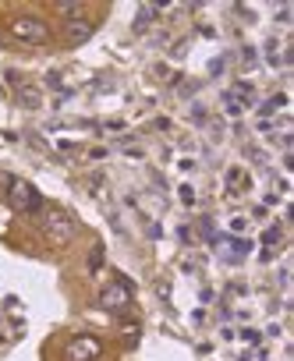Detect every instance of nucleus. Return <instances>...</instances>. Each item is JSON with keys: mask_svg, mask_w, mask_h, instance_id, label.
<instances>
[{"mask_svg": "<svg viewBox=\"0 0 294 361\" xmlns=\"http://www.w3.org/2000/svg\"><path fill=\"white\" fill-rule=\"evenodd\" d=\"M99 266H103V248H99V245H96V248H93V255H89V269H93V273H96V269H99Z\"/></svg>", "mask_w": 294, "mask_h": 361, "instance_id": "9d476101", "label": "nucleus"}, {"mask_svg": "<svg viewBox=\"0 0 294 361\" xmlns=\"http://www.w3.org/2000/svg\"><path fill=\"white\" fill-rule=\"evenodd\" d=\"M156 11H160V8H149V4H145V8H138V18H135V32H145V29H149V21L156 18Z\"/></svg>", "mask_w": 294, "mask_h": 361, "instance_id": "0eeeda50", "label": "nucleus"}, {"mask_svg": "<svg viewBox=\"0 0 294 361\" xmlns=\"http://www.w3.org/2000/svg\"><path fill=\"white\" fill-rule=\"evenodd\" d=\"M93 32H96V25L89 18H75V21H64V39L71 42V47H82L86 39H93Z\"/></svg>", "mask_w": 294, "mask_h": 361, "instance_id": "423d86ee", "label": "nucleus"}, {"mask_svg": "<svg viewBox=\"0 0 294 361\" xmlns=\"http://www.w3.org/2000/svg\"><path fill=\"white\" fill-rule=\"evenodd\" d=\"M262 241H266V245H277V241H280V227H269Z\"/></svg>", "mask_w": 294, "mask_h": 361, "instance_id": "f8f14e48", "label": "nucleus"}, {"mask_svg": "<svg viewBox=\"0 0 294 361\" xmlns=\"http://www.w3.org/2000/svg\"><path fill=\"white\" fill-rule=\"evenodd\" d=\"M177 195H181V202H184V206H192V202H195V191H192V188H188V184H184V188L177 191Z\"/></svg>", "mask_w": 294, "mask_h": 361, "instance_id": "9b49d317", "label": "nucleus"}, {"mask_svg": "<svg viewBox=\"0 0 294 361\" xmlns=\"http://www.w3.org/2000/svg\"><path fill=\"white\" fill-rule=\"evenodd\" d=\"M132 305V287L124 284V280H114L99 290V308H107V312H124Z\"/></svg>", "mask_w": 294, "mask_h": 361, "instance_id": "7ed1b4c3", "label": "nucleus"}, {"mask_svg": "<svg viewBox=\"0 0 294 361\" xmlns=\"http://www.w3.org/2000/svg\"><path fill=\"white\" fill-rule=\"evenodd\" d=\"M11 36L22 39V42H47L50 39V29L43 18H32V14H22L11 21Z\"/></svg>", "mask_w": 294, "mask_h": 361, "instance_id": "f03ea898", "label": "nucleus"}, {"mask_svg": "<svg viewBox=\"0 0 294 361\" xmlns=\"http://www.w3.org/2000/svg\"><path fill=\"white\" fill-rule=\"evenodd\" d=\"M43 230L50 234L53 241H64V238H71V216L68 212H60V209H43Z\"/></svg>", "mask_w": 294, "mask_h": 361, "instance_id": "39448f33", "label": "nucleus"}, {"mask_svg": "<svg viewBox=\"0 0 294 361\" xmlns=\"http://www.w3.org/2000/svg\"><path fill=\"white\" fill-rule=\"evenodd\" d=\"M57 11L64 14L68 21H75V18H86V8H82V4H60Z\"/></svg>", "mask_w": 294, "mask_h": 361, "instance_id": "6e6552de", "label": "nucleus"}, {"mask_svg": "<svg viewBox=\"0 0 294 361\" xmlns=\"http://www.w3.org/2000/svg\"><path fill=\"white\" fill-rule=\"evenodd\" d=\"M103 354V344L96 336H75L71 344L64 347V358L68 361H96Z\"/></svg>", "mask_w": 294, "mask_h": 361, "instance_id": "20e7f679", "label": "nucleus"}, {"mask_svg": "<svg viewBox=\"0 0 294 361\" xmlns=\"http://www.w3.org/2000/svg\"><path fill=\"white\" fill-rule=\"evenodd\" d=\"M277 106H287V96H284V92H280V96H273L269 103H262V110H259V114H266V117H269L273 110H277Z\"/></svg>", "mask_w": 294, "mask_h": 361, "instance_id": "1a4fd4ad", "label": "nucleus"}, {"mask_svg": "<svg viewBox=\"0 0 294 361\" xmlns=\"http://www.w3.org/2000/svg\"><path fill=\"white\" fill-rule=\"evenodd\" d=\"M8 202H11V209H18V212H25V216H32V212H43V195L29 184V181H22V177H11L8 181Z\"/></svg>", "mask_w": 294, "mask_h": 361, "instance_id": "f257e3e1", "label": "nucleus"}]
</instances>
